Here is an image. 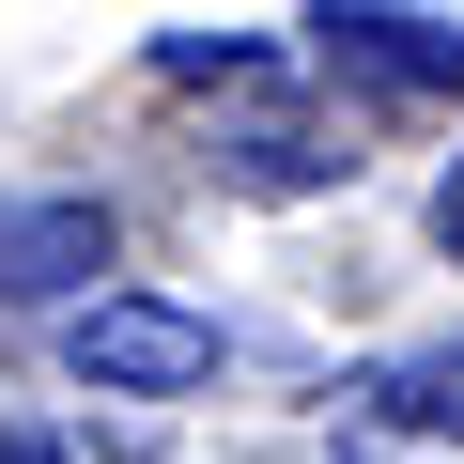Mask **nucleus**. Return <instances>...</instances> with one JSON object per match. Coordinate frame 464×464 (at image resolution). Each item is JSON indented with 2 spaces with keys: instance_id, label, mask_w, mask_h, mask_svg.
I'll use <instances>...</instances> for the list:
<instances>
[{
  "instance_id": "8",
  "label": "nucleus",
  "mask_w": 464,
  "mask_h": 464,
  "mask_svg": "<svg viewBox=\"0 0 464 464\" xmlns=\"http://www.w3.org/2000/svg\"><path fill=\"white\" fill-rule=\"evenodd\" d=\"M0 464H63V449H47V433H0Z\"/></svg>"
},
{
  "instance_id": "3",
  "label": "nucleus",
  "mask_w": 464,
  "mask_h": 464,
  "mask_svg": "<svg viewBox=\"0 0 464 464\" xmlns=\"http://www.w3.org/2000/svg\"><path fill=\"white\" fill-rule=\"evenodd\" d=\"M310 63H325V78H372V93H464V16H418V0H325V16H310Z\"/></svg>"
},
{
  "instance_id": "4",
  "label": "nucleus",
  "mask_w": 464,
  "mask_h": 464,
  "mask_svg": "<svg viewBox=\"0 0 464 464\" xmlns=\"http://www.w3.org/2000/svg\"><path fill=\"white\" fill-rule=\"evenodd\" d=\"M372 433H418V449H464V341H418V356H372L341 387Z\"/></svg>"
},
{
  "instance_id": "6",
  "label": "nucleus",
  "mask_w": 464,
  "mask_h": 464,
  "mask_svg": "<svg viewBox=\"0 0 464 464\" xmlns=\"http://www.w3.org/2000/svg\"><path fill=\"white\" fill-rule=\"evenodd\" d=\"M155 78H232V93H264L279 47H248V32H155Z\"/></svg>"
},
{
  "instance_id": "7",
  "label": "nucleus",
  "mask_w": 464,
  "mask_h": 464,
  "mask_svg": "<svg viewBox=\"0 0 464 464\" xmlns=\"http://www.w3.org/2000/svg\"><path fill=\"white\" fill-rule=\"evenodd\" d=\"M433 248H449V264H464V155H449V170H433Z\"/></svg>"
},
{
  "instance_id": "5",
  "label": "nucleus",
  "mask_w": 464,
  "mask_h": 464,
  "mask_svg": "<svg viewBox=\"0 0 464 464\" xmlns=\"http://www.w3.org/2000/svg\"><path fill=\"white\" fill-rule=\"evenodd\" d=\"M356 155H325L310 124H232V186H264V201H295V186H341Z\"/></svg>"
},
{
  "instance_id": "1",
  "label": "nucleus",
  "mask_w": 464,
  "mask_h": 464,
  "mask_svg": "<svg viewBox=\"0 0 464 464\" xmlns=\"http://www.w3.org/2000/svg\"><path fill=\"white\" fill-rule=\"evenodd\" d=\"M63 372L109 387V402H186V387L217 372V325L170 310V295H93V310L63 325Z\"/></svg>"
},
{
  "instance_id": "2",
  "label": "nucleus",
  "mask_w": 464,
  "mask_h": 464,
  "mask_svg": "<svg viewBox=\"0 0 464 464\" xmlns=\"http://www.w3.org/2000/svg\"><path fill=\"white\" fill-rule=\"evenodd\" d=\"M124 264V217L78 201V186H32V201H0V310H93V279Z\"/></svg>"
}]
</instances>
